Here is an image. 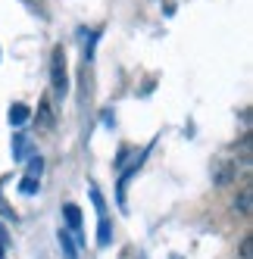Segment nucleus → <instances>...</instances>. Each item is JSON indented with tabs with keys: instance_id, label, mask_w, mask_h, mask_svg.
Masks as SVG:
<instances>
[{
	"instance_id": "f257e3e1",
	"label": "nucleus",
	"mask_w": 253,
	"mask_h": 259,
	"mask_svg": "<svg viewBox=\"0 0 253 259\" xmlns=\"http://www.w3.org/2000/svg\"><path fill=\"white\" fill-rule=\"evenodd\" d=\"M50 84H53V94L60 100L69 94V72H66V50L63 47H53V57H50Z\"/></svg>"
},
{
	"instance_id": "f03ea898",
	"label": "nucleus",
	"mask_w": 253,
	"mask_h": 259,
	"mask_svg": "<svg viewBox=\"0 0 253 259\" xmlns=\"http://www.w3.org/2000/svg\"><path fill=\"white\" fill-rule=\"evenodd\" d=\"M63 219H66V231H72V237H75V244L81 247L85 244V237H81V209L75 206V203H66L63 206Z\"/></svg>"
},
{
	"instance_id": "7ed1b4c3",
	"label": "nucleus",
	"mask_w": 253,
	"mask_h": 259,
	"mask_svg": "<svg viewBox=\"0 0 253 259\" xmlns=\"http://www.w3.org/2000/svg\"><path fill=\"white\" fill-rule=\"evenodd\" d=\"M60 250L66 253V259H78V244H75V237H72V231H66V228H60Z\"/></svg>"
},
{
	"instance_id": "20e7f679",
	"label": "nucleus",
	"mask_w": 253,
	"mask_h": 259,
	"mask_svg": "<svg viewBox=\"0 0 253 259\" xmlns=\"http://www.w3.org/2000/svg\"><path fill=\"white\" fill-rule=\"evenodd\" d=\"M28 116H31V109H28L25 103H13V106H10V125L19 128V125L28 122Z\"/></svg>"
},
{
	"instance_id": "39448f33",
	"label": "nucleus",
	"mask_w": 253,
	"mask_h": 259,
	"mask_svg": "<svg viewBox=\"0 0 253 259\" xmlns=\"http://www.w3.org/2000/svg\"><path fill=\"white\" fill-rule=\"evenodd\" d=\"M234 209H238L241 215H250L253 212V191L250 188H241V197L234 200Z\"/></svg>"
},
{
	"instance_id": "423d86ee",
	"label": "nucleus",
	"mask_w": 253,
	"mask_h": 259,
	"mask_svg": "<svg viewBox=\"0 0 253 259\" xmlns=\"http://www.w3.org/2000/svg\"><path fill=\"white\" fill-rule=\"evenodd\" d=\"M110 240H113V225H110V219H106V215H100V222H97V244L106 247Z\"/></svg>"
},
{
	"instance_id": "0eeeda50",
	"label": "nucleus",
	"mask_w": 253,
	"mask_h": 259,
	"mask_svg": "<svg viewBox=\"0 0 253 259\" xmlns=\"http://www.w3.org/2000/svg\"><path fill=\"white\" fill-rule=\"evenodd\" d=\"M231 175H234L231 162H225V159H219V162H216V184H219V188H225V184L231 181Z\"/></svg>"
},
{
	"instance_id": "6e6552de",
	"label": "nucleus",
	"mask_w": 253,
	"mask_h": 259,
	"mask_svg": "<svg viewBox=\"0 0 253 259\" xmlns=\"http://www.w3.org/2000/svg\"><path fill=\"white\" fill-rule=\"evenodd\" d=\"M19 191H22L25 197H34V194L41 191V178H28V175H25V178L19 181Z\"/></svg>"
},
{
	"instance_id": "1a4fd4ad",
	"label": "nucleus",
	"mask_w": 253,
	"mask_h": 259,
	"mask_svg": "<svg viewBox=\"0 0 253 259\" xmlns=\"http://www.w3.org/2000/svg\"><path fill=\"white\" fill-rule=\"evenodd\" d=\"M25 150H28V135H16L13 138V156L25 159Z\"/></svg>"
},
{
	"instance_id": "9d476101",
	"label": "nucleus",
	"mask_w": 253,
	"mask_h": 259,
	"mask_svg": "<svg viewBox=\"0 0 253 259\" xmlns=\"http://www.w3.org/2000/svg\"><path fill=\"white\" fill-rule=\"evenodd\" d=\"M38 125H44V128H50V125H53L50 103H47V100H41V106H38Z\"/></svg>"
},
{
	"instance_id": "9b49d317",
	"label": "nucleus",
	"mask_w": 253,
	"mask_h": 259,
	"mask_svg": "<svg viewBox=\"0 0 253 259\" xmlns=\"http://www.w3.org/2000/svg\"><path fill=\"white\" fill-rule=\"evenodd\" d=\"M41 172H44V159L41 156H31L28 159V178H41Z\"/></svg>"
},
{
	"instance_id": "f8f14e48",
	"label": "nucleus",
	"mask_w": 253,
	"mask_h": 259,
	"mask_svg": "<svg viewBox=\"0 0 253 259\" xmlns=\"http://www.w3.org/2000/svg\"><path fill=\"white\" fill-rule=\"evenodd\" d=\"M91 203L97 206V215H106V203H103V194L97 188H91Z\"/></svg>"
},
{
	"instance_id": "ddd939ff",
	"label": "nucleus",
	"mask_w": 253,
	"mask_h": 259,
	"mask_svg": "<svg viewBox=\"0 0 253 259\" xmlns=\"http://www.w3.org/2000/svg\"><path fill=\"white\" fill-rule=\"evenodd\" d=\"M241 259H253V234H247L241 240Z\"/></svg>"
},
{
	"instance_id": "4468645a",
	"label": "nucleus",
	"mask_w": 253,
	"mask_h": 259,
	"mask_svg": "<svg viewBox=\"0 0 253 259\" xmlns=\"http://www.w3.org/2000/svg\"><path fill=\"white\" fill-rule=\"evenodd\" d=\"M4 234H7V231H4V225H0V247H4V240H7Z\"/></svg>"
},
{
	"instance_id": "2eb2a0df",
	"label": "nucleus",
	"mask_w": 253,
	"mask_h": 259,
	"mask_svg": "<svg viewBox=\"0 0 253 259\" xmlns=\"http://www.w3.org/2000/svg\"><path fill=\"white\" fill-rule=\"evenodd\" d=\"M0 259H4V247H0Z\"/></svg>"
}]
</instances>
